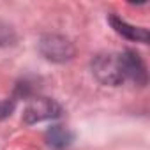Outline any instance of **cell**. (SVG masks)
Returning <instances> with one entry per match:
<instances>
[{
    "label": "cell",
    "mask_w": 150,
    "mask_h": 150,
    "mask_svg": "<svg viewBox=\"0 0 150 150\" xmlns=\"http://www.w3.org/2000/svg\"><path fill=\"white\" fill-rule=\"evenodd\" d=\"M71 139V134L67 129L60 127V125H55L48 131V143L51 146H65Z\"/></svg>",
    "instance_id": "5b68a950"
},
{
    "label": "cell",
    "mask_w": 150,
    "mask_h": 150,
    "mask_svg": "<svg viewBox=\"0 0 150 150\" xmlns=\"http://www.w3.org/2000/svg\"><path fill=\"white\" fill-rule=\"evenodd\" d=\"M58 115V106L50 101V99H37L35 103H32L27 111H25V120L27 122H37V120H44V118H51Z\"/></svg>",
    "instance_id": "3957f363"
},
{
    "label": "cell",
    "mask_w": 150,
    "mask_h": 150,
    "mask_svg": "<svg viewBox=\"0 0 150 150\" xmlns=\"http://www.w3.org/2000/svg\"><path fill=\"white\" fill-rule=\"evenodd\" d=\"M118 65L124 80H132L138 85H143L146 81V69L139 55L134 51H124L118 55Z\"/></svg>",
    "instance_id": "6da1fadb"
},
{
    "label": "cell",
    "mask_w": 150,
    "mask_h": 150,
    "mask_svg": "<svg viewBox=\"0 0 150 150\" xmlns=\"http://www.w3.org/2000/svg\"><path fill=\"white\" fill-rule=\"evenodd\" d=\"M110 21H111L113 28H115L118 34H122V35L129 37V39L141 41V42H146V41H148V32H146L145 28H138V27L127 25L124 20H120V18H117V16H111V18H110Z\"/></svg>",
    "instance_id": "277c9868"
},
{
    "label": "cell",
    "mask_w": 150,
    "mask_h": 150,
    "mask_svg": "<svg viewBox=\"0 0 150 150\" xmlns=\"http://www.w3.org/2000/svg\"><path fill=\"white\" fill-rule=\"evenodd\" d=\"M94 71H96L97 78L103 83L118 85L120 81H124L122 72H120V65H118V55H104V57H99L96 60Z\"/></svg>",
    "instance_id": "7a4b0ae2"
}]
</instances>
